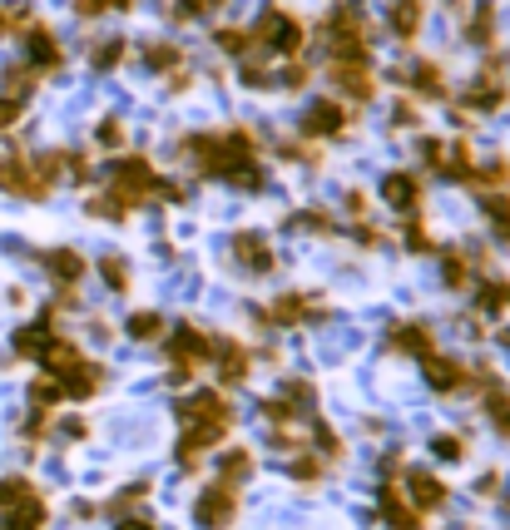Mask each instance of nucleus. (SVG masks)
<instances>
[{
	"mask_svg": "<svg viewBox=\"0 0 510 530\" xmlns=\"http://www.w3.org/2000/svg\"><path fill=\"white\" fill-rule=\"evenodd\" d=\"M179 422L183 426H208V432L224 436L228 426H234V406H228L218 392H193L189 402H179Z\"/></svg>",
	"mask_w": 510,
	"mask_h": 530,
	"instance_id": "1",
	"label": "nucleus"
},
{
	"mask_svg": "<svg viewBox=\"0 0 510 530\" xmlns=\"http://www.w3.org/2000/svg\"><path fill=\"white\" fill-rule=\"evenodd\" d=\"M193 516H199L203 530H228V526H234V516H238V486H224V481H213V486L199 496Z\"/></svg>",
	"mask_w": 510,
	"mask_h": 530,
	"instance_id": "2",
	"label": "nucleus"
},
{
	"mask_svg": "<svg viewBox=\"0 0 510 530\" xmlns=\"http://www.w3.org/2000/svg\"><path fill=\"white\" fill-rule=\"evenodd\" d=\"M208 347H213V342L203 338L193 322H179V328H174V338H169V357H174V367H179V377H189L193 362L208 357Z\"/></svg>",
	"mask_w": 510,
	"mask_h": 530,
	"instance_id": "3",
	"label": "nucleus"
},
{
	"mask_svg": "<svg viewBox=\"0 0 510 530\" xmlns=\"http://www.w3.org/2000/svg\"><path fill=\"white\" fill-rule=\"evenodd\" d=\"M159 189V179H154V169L144 159H124V164H115V193L124 203H139L144 193H154Z\"/></svg>",
	"mask_w": 510,
	"mask_h": 530,
	"instance_id": "4",
	"label": "nucleus"
},
{
	"mask_svg": "<svg viewBox=\"0 0 510 530\" xmlns=\"http://www.w3.org/2000/svg\"><path fill=\"white\" fill-rule=\"evenodd\" d=\"M0 189H5V193H21V199H45V193H50V184H45L40 174L30 169V164L0 159Z\"/></svg>",
	"mask_w": 510,
	"mask_h": 530,
	"instance_id": "5",
	"label": "nucleus"
},
{
	"mask_svg": "<svg viewBox=\"0 0 510 530\" xmlns=\"http://www.w3.org/2000/svg\"><path fill=\"white\" fill-rule=\"evenodd\" d=\"M421 377L436 387V392H456V387H466V377H471V372L461 367V362H451V357H436V352H426Z\"/></svg>",
	"mask_w": 510,
	"mask_h": 530,
	"instance_id": "6",
	"label": "nucleus"
},
{
	"mask_svg": "<svg viewBox=\"0 0 510 530\" xmlns=\"http://www.w3.org/2000/svg\"><path fill=\"white\" fill-rule=\"evenodd\" d=\"M258 35H263L273 50H287V55L302 45V25H293L287 15H263V21H258Z\"/></svg>",
	"mask_w": 510,
	"mask_h": 530,
	"instance_id": "7",
	"label": "nucleus"
},
{
	"mask_svg": "<svg viewBox=\"0 0 510 530\" xmlns=\"http://www.w3.org/2000/svg\"><path fill=\"white\" fill-rule=\"evenodd\" d=\"M213 357H218V377H224V382L228 387H234V382H243V377H248V362H253V357H248V352L243 347H238V342H213Z\"/></svg>",
	"mask_w": 510,
	"mask_h": 530,
	"instance_id": "8",
	"label": "nucleus"
},
{
	"mask_svg": "<svg viewBox=\"0 0 510 530\" xmlns=\"http://www.w3.org/2000/svg\"><path fill=\"white\" fill-rule=\"evenodd\" d=\"M234 258L248 268V273H268V268H273V253H268L263 234H238L234 238Z\"/></svg>",
	"mask_w": 510,
	"mask_h": 530,
	"instance_id": "9",
	"label": "nucleus"
},
{
	"mask_svg": "<svg viewBox=\"0 0 510 530\" xmlns=\"http://www.w3.org/2000/svg\"><path fill=\"white\" fill-rule=\"evenodd\" d=\"M406 491H412V506L421 510V516L436 506H446V486L436 476H426V471H412V476H406Z\"/></svg>",
	"mask_w": 510,
	"mask_h": 530,
	"instance_id": "10",
	"label": "nucleus"
},
{
	"mask_svg": "<svg viewBox=\"0 0 510 530\" xmlns=\"http://www.w3.org/2000/svg\"><path fill=\"white\" fill-rule=\"evenodd\" d=\"M40 526H45V500L30 491L25 500L5 506V526H0V530H40Z\"/></svg>",
	"mask_w": 510,
	"mask_h": 530,
	"instance_id": "11",
	"label": "nucleus"
},
{
	"mask_svg": "<svg viewBox=\"0 0 510 530\" xmlns=\"http://www.w3.org/2000/svg\"><path fill=\"white\" fill-rule=\"evenodd\" d=\"M382 510H387V520H392V530H421V510L406 506L396 486H382Z\"/></svg>",
	"mask_w": 510,
	"mask_h": 530,
	"instance_id": "12",
	"label": "nucleus"
},
{
	"mask_svg": "<svg viewBox=\"0 0 510 530\" xmlns=\"http://www.w3.org/2000/svg\"><path fill=\"white\" fill-rule=\"evenodd\" d=\"M55 342V328H50V312H45L40 322H30V328L15 332V352L21 357H45V347Z\"/></svg>",
	"mask_w": 510,
	"mask_h": 530,
	"instance_id": "13",
	"label": "nucleus"
},
{
	"mask_svg": "<svg viewBox=\"0 0 510 530\" xmlns=\"http://www.w3.org/2000/svg\"><path fill=\"white\" fill-rule=\"evenodd\" d=\"M392 347L396 352H412V357H426V352H431V328H426V322H396V328H392Z\"/></svg>",
	"mask_w": 510,
	"mask_h": 530,
	"instance_id": "14",
	"label": "nucleus"
},
{
	"mask_svg": "<svg viewBox=\"0 0 510 530\" xmlns=\"http://www.w3.org/2000/svg\"><path fill=\"white\" fill-rule=\"evenodd\" d=\"M382 199L392 203V209H416V199H421V189H416V179L412 174H387L382 179Z\"/></svg>",
	"mask_w": 510,
	"mask_h": 530,
	"instance_id": "15",
	"label": "nucleus"
},
{
	"mask_svg": "<svg viewBox=\"0 0 510 530\" xmlns=\"http://www.w3.org/2000/svg\"><path fill=\"white\" fill-rule=\"evenodd\" d=\"M45 268L60 278V287H75V278L85 273V258L75 248H55V253H45Z\"/></svg>",
	"mask_w": 510,
	"mask_h": 530,
	"instance_id": "16",
	"label": "nucleus"
},
{
	"mask_svg": "<svg viewBox=\"0 0 510 530\" xmlns=\"http://www.w3.org/2000/svg\"><path fill=\"white\" fill-rule=\"evenodd\" d=\"M248 471H253V451H243V446L224 451V461H218V481H224V486H243Z\"/></svg>",
	"mask_w": 510,
	"mask_h": 530,
	"instance_id": "17",
	"label": "nucleus"
},
{
	"mask_svg": "<svg viewBox=\"0 0 510 530\" xmlns=\"http://www.w3.org/2000/svg\"><path fill=\"white\" fill-rule=\"evenodd\" d=\"M342 119H347V115H342V105H327V99H322V105L308 109V124H302V129H308V134H337Z\"/></svg>",
	"mask_w": 510,
	"mask_h": 530,
	"instance_id": "18",
	"label": "nucleus"
},
{
	"mask_svg": "<svg viewBox=\"0 0 510 530\" xmlns=\"http://www.w3.org/2000/svg\"><path fill=\"white\" fill-rule=\"evenodd\" d=\"M387 21H392V30L402 35V40H412V35H416V25H421V0H396Z\"/></svg>",
	"mask_w": 510,
	"mask_h": 530,
	"instance_id": "19",
	"label": "nucleus"
},
{
	"mask_svg": "<svg viewBox=\"0 0 510 530\" xmlns=\"http://www.w3.org/2000/svg\"><path fill=\"white\" fill-rule=\"evenodd\" d=\"M25 50H30V60L40 64V70H55V64H60V50H55L50 30H30L25 35Z\"/></svg>",
	"mask_w": 510,
	"mask_h": 530,
	"instance_id": "20",
	"label": "nucleus"
},
{
	"mask_svg": "<svg viewBox=\"0 0 510 530\" xmlns=\"http://www.w3.org/2000/svg\"><path fill=\"white\" fill-rule=\"evenodd\" d=\"M283 402L293 406V412H312V402H318V392H312V382H302V377H287V387H283Z\"/></svg>",
	"mask_w": 510,
	"mask_h": 530,
	"instance_id": "21",
	"label": "nucleus"
},
{
	"mask_svg": "<svg viewBox=\"0 0 510 530\" xmlns=\"http://www.w3.org/2000/svg\"><path fill=\"white\" fill-rule=\"evenodd\" d=\"M99 278L109 283V293H129V263L124 258H115V253L99 258Z\"/></svg>",
	"mask_w": 510,
	"mask_h": 530,
	"instance_id": "22",
	"label": "nucleus"
},
{
	"mask_svg": "<svg viewBox=\"0 0 510 530\" xmlns=\"http://www.w3.org/2000/svg\"><path fill=\"white\" fill-rule=\"evenodd\" d=\"M159 332H164L159 312H134V318H129V338H134V342H154Z\"/></svg>",
	"mask_w": 510,
	"mask_h": 530,
	"instance_id": "23",
	"label": "nucleus"
},
{
	"mask_svg": "<svg viewBox=\"0 0 510 530\" xmlns=\"http://www.w3.org/2000/svg\"><path fill=\"white\" fill-rule=\"evenodd\" d=\"M510 308V283H486L480 287V312H500Z\"/></svg>",
	"mask_w": 510,
	"mask_h": 530,
	"instance_id": "24",
	"label": "nucleus"
},
{
	"mask_svg": "<svg viewBox=\"0 0 510 530\" xmlns=\"http://www.w3.org/2000/svg\"><path fill=\"white\" fill-rule=\"evenodd\" d=\"M144 496H149V481H134L129 491H119V496L109 500V516H124V510L134 506V500H144Z\"/></svg>",
	"mask_w": 510,
	"mask_h": 530,
	"instance_id": "25",
	"label": "nucleus"
},
{
	"mask_svg": "<svg viewBox=\"0 0 510 530\" xmlns=\"http://www.w3.org/2000/svg\"><path fill=\"white\" fill-rule=\"evenodd\" d=\"M486 406H490V422H496V432L510 436V397H506V392H490Z\"/></svg>",
	"mask_w": 510,
	"mask_h": 530,
	"instance_id": "26",
	"label": "nucleus"
},
{
	"mask_svg": "<svg viewBox=\"0 0 510 530\" xmlns=\"http://www.w3.org/2000/svg\"><path fill=\"white\" fill-rule=\"evenodd\" d=\"M30 481H21V476H11V481H0V510H5V506H15V500H25V496H30Z\"/></svg>",
	"mask_w": 510,
	"mask_h": 530,
	"instance_id": "27",
	"label": "nucleus"
},
{
	"mask_svg": "<svg viewBox=\"0 0 510 530\" xmlns=\"http://www.w3.org/2000/svg\"><path fill=\"white\" fill-rule=\"evenodd\" d=\"M486 213H490V223H496V234L510 238V199H486Z\"/></svg>",
	"mask_w": 510,
	"mask_h": 530,
	"instance_id": "28",
	"label": "nucleus"
},
{
	"mask_svg": "<svg viewBox=\"0 0 510 530\" xmlns=\"http://www.w3.org/2000/svg\"><path fill=\"white\" fill-rule=\"evenodd\" d=\"M436 457H441V461H461V457H466V436H436Z\"/></svg>",
	"mask_w": 510,
	"mask_h": 530,
	"instance_id": "29",
	"label": "nucleus"
},
{
	"mask_svg": "<svg viewBox=\"0 0 510 530\" xmlns=\"http://www.w3.org/2000/svg\"><path fill=\"white\" fill-rule=\"evenodd\" d=\"M441 273H446V287H466L471 283V263H466V258H456V253L446 258V268H441Z\"/></svg>",
	"mask_w": 510,
	"mask_h": 530,
	"instance_id": "30",
	"label": "nucleus"
},
{
	"mask_svg": "<svg viewBox=\"0 0 510 530\" xmlns=\"http://www.w3.org/2000/svg\"><path fill=\"white\" fill-rule=\"evenodd\" d=\"M500 99H506V90H496V85H486V80H480L476 90H471V105L476 109H496Z\"/></svg>",
	"mask_w": 510,
	"mask_h": 530,
	"instance_id": "31",
	"label": "nucleus"
},
{
	"mask_svg": "<svg viewBox=\"0 0 510 530\" xmlns=\"http://www.w3.org/2000/svg\"><path fill=\"white\" fill-rule=\"evenodd\" d=\"M416 90H421V95H441V74H436V64H416Z\"/></svg>",
	"mask_w": 510,
	"mask_h": 530,
	"instance_id": "32",
	"label": "nucleus"
},
{
	"mask_svg": "<svg viewBox=\"0 0 510 530\" xmlns=\"http://www.w3.org/2000/svg\"><path fill=\"white\" fill-rule=\"evenodd\" d=\"M263 416H268V422H273V426H287V422H293V416H298V412H293V406H287L283 397H273V402H263Z\"/></svg>",
	"mask_w": 510,
	"mask_h": 530,
	"instance_id": "33",
	"label": "nucleus"
},
{
	"mask_svg": "<svg viewBox=\"0 0 510 530\" xmlns=\"http://www.w3.org/2000/svg\"><path fill=\"white\" fill-rule=\"evenodd\" d=\"M293 476H298V481H318L322 476V461L318 457H298V461H293Z\"/></svg>",
	"mask_w": 510,
	"mask_h": 530,
	"instance_id": "34",
	"label": "nucleus"
},
{
	"mask_svg": "<svg viewBox=\"0 0 510 530\" xmlns=\"http://www.w3.org/2000/svg\"><path fill=\"white\" fill-rule=\"evenodd\" d=\"M144 60H149V70H169L174 50H169V45H149V50H144Z\"/></svg>",
	"mask_w": 510,
	"mask_h": 530,
	"instance_id": "35",
	"label": "nucleus"
},
{
	"mask_svg": "<svg viewBox=\"0 0 510 530\" xmlns=\"http://www.w3.org/2000/svg\"><path fill=\"white\" fill-rule=\"evenodd\" d=\"M471 40H476V45H486V40H490V5H480V11H476V25H471Z\"/></svg>",
	"mask_w": 510,
	"mask_h": 530,
	"instance_id": "36",
	"label": "nucleus"
},
{
	"mask_svg": "<svg viewBox=\"0 0 510 530\" xmlns=\"http://www.w3.org/2000/svg\"><path fill=\"white\" fill-rule=\"evenodd\" d=\"M15 119H21V99H11V95H0V129H11Z\"/></svg>",
	"mask_w": 510,
	"mask_h": 530,
	"instance_id": "37",
	"label": "nucleus"
},
{
	"mask_svg": "<svg viewBox=\"0 0 510 530\" xmlns=\"http://www.w3.org/2000/svg\"><path fill=\"white\" fill-rule=\"evenodd\" d=\"M119 50H124V45H119V40H105V45H99V50H95V64H99V70H109V64L119 60Z\"/></svg>",
	"mask_w": 510,
	"mask_h": 530,
	"instance_id": "38",
	"label": "nucleus"
},
{
	"mask_svg": "<svg viewBox=\"0 0 510 530\" xmlns=\"http://www.w3.org/2000/svg\"><path fill=\"white\" fill-rule=\"evenodd\" d=\"M318 451H322V457H327V461H332V457H342V446H337V436H332V432H327V426H318Z\"/></svg>",
	"mask_w": 510,
	"mask_h": 530,
	"instance_id": "39",
	"label": "nucleus"
},
{
	"mask_svg": "<svg viewBox=\"0 0 510 530\" xmlns=\"http://www.w3.org/2000/svg\"><path fill=\"white\" fill-rule=\"evenodd\" d=\"M124 0H80V15H105V11H119Z\"/></svg>",
	"mask_w": 510,
	"mask_h": 530,
	"instance_id": "40",
	"label": "nucleus"
},
{
	"mask_svg": "<svg viewBox=\"0 0 510 530\" xmlns=\"http://www.w3.org/2000/svg\"><path fill=\"white\" fill-rule=\"evenodd\" d=\"M406 244H412V253H431V238L421 228H406Z\"/></svg>",
	"mask_w": 510,
	"mask_h": 530,
	"instance_id": "41",
	"label": "nucleus"
},
{
	"mask_svg": "<svg viewBox=\"0 0 510 530\" xmlns=\"http://www.w3.org/2000/svg\"><path fill=\"white\" fill-rule=\"evenodd\" d=\"M218 45H224V50H243V35H238V30H218Z\"/></svg>",
	"mask_w": 510,
	"mask_h": 530,
	"instance_id": "42",
	"label": "nucleus"
},
{
	"mask_svg": "<svg viewBox=\"0 0 510 530\" xmlns=\"http://www.w3.org/2000/svg\"><path fill=\"white\" fill-rule=\"evenodd\" d=\"M99 144H119V124L109 119V124H99Z\"/></svg>",
	"mask_w": 510,
	"mask_h": 530,
	"instance_id": "43",
	"label": "nucleus"
},
{
	"mask_svg": "<svg viewBox=\"0 0 510 530\" xmlns=\"http://www.w3.org/2000/svg\"><path fill=\"white\" fill-rule=\"evenodd\" d=\"M119 530H154V526H149V520H139V516H124V520H119Z\"/></svg>",
	"mask_w": 510,
	"mask_h": 530,
	"instance_id": "44",
	"label": "nucleus"
}]
</instances>
